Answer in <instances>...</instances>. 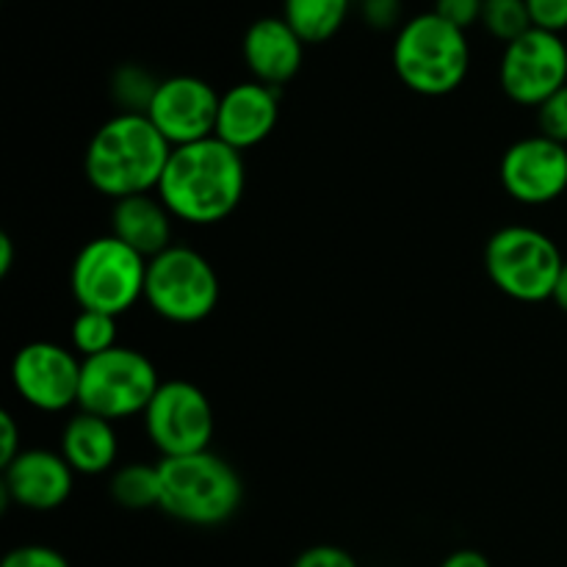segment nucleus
Masks as SVG:
<instances>
[{
    "label": "nucleus",
    "instance_id": "obj_1",
    "mask_svg": "<svg viewBox=\"0 0 567 567\" xmlns=\"http://www.w3.org/2000/svg\"><path fill=\"white\" fill-rule=\"evenodd\" d=\"M244 192H247L244 153L210 136L203 142L172 147L169 164L155 194L175 219L208 227L225 221L241 205Z\"/></svg>",
    "mask_w": 567,
    "mask_h": 567
},
{
    "label": "nucleus",
    "instance_id": "obj_2",
    "mask_svg": "<svg viewBox=\"0 0 567 567\" xmlns=\"http://www.w3.org/2000/svg\"><path fill=\"white\" fill-rule=\"evenodd\" d=\"M172 144L147 114H114L94 131L83 155V172L94 192L125 199L158 192Z\"/></svg>",
    "mask_w": 567,
    "mask_h": 567
},
{
    "label": "nucleus",
    "instance_id": "obj_3",
    "mask_svg": "<svg viewBox=\"0 0 567 567\" xmlns=\"http://www.w3.org/2000/svg\"><path fill=\"white\" fill-rule=\"evenodd\" d=\"M393 70L410 92L424 97L452 94L468 78V37L435 11L410 17L393 42Z\"/></svg>",
    "mask_w": 567,
    "mask_h": 567
},
{
    "label": "nucleus",
    "instance_id": "obj_4",
    "mask_svg": "<svg viewBox=\"0 0 567 567\" xmlns=\"http://www.w3.org/2000/svg\"><path fill=\"white\" fill-rule=\"evenodd\" d=\"M158 474V509L181 524L219 526L230 520L244 502L241 476L210 449L186 457H161Z\"/></svg>",
    "mask_w": 567,
    "mask_h": 567
},
{
    "label": "nucleus",
    "instance_id": "obj_5",
    "mask_svg": "<svg viewBox=\"0 0 567 567\" xmlns=\"http://www.w3.org/2000/svg\"><path fill=\"white\" fill-rule=\"evenodd\" d=\"M144 255L116 236H100L78 249L70 269V288L81 310L122 316L144 299L147 282Z\"/></svg>",
    "mask_w": 567,
    "mask_h": 567
},
{
    "label": "nucleus",
    "instance_id": "obj_6",
    "mask_svg": "<svg viewBox=\"0 0 567 567\" xmlns=\"http://www.w3.org/2000/svg\"><path fill=\"white\" fill-rule=\"evenodd\" d=\"M563 266L565 258L554 238L537 227H502L485 247L487 277L504 297L515 302L551 299Z\"/></svg>",
    "mask_w": 567,
    "mask_h": 567
},
{
    "label": "nucleus",
    "instance_id": "obj_7",
    "mask_svg": "<svg viewBox=\"0 0 567 567\" xmlns=\"http://www.w3.org/2000/svg\"><path fill=\"white\" fill-rule=\"evenodd\" d=\"M219 275L203 252L172 244L150 258L144 302L172 324H199L219 305Z\"/></svg>",
    "mask_w": 567,
    "mask_h": 567
},
{
    "label": "nucleus",
    "instance_id": "obj_8",
    "mask_svg": "<svg viewBox=\"0 0 567 567\" xmlns=\"http://www.w3.org/2000/svg\"><path fill=\"white\" fill-rule=\"evenodd\" d=\"M158 388V369L147 354L114 347L83 360L78 408L100 419L122 421L144 413Z\"/></svg>",
    "mask_w": 567,
    "mask_h": 567
},
{
    "label": "nucleus",
    "instance_id": "obj_9",
    "mask_svg": "<svg viewBox=\"0 0 567 567\" xmlns=\"http://www.w3.org/2000/svg\"><path fill=\"white\" fill-rule=\"evenodd\" d=\"M142 419L144 432L161 457L208 452L214 441V408L203 388L194 382H161Z\"/></svg>",
    "mask_w": 567,
    "mask_h": 567
},
{
    "label": "nucleus",
    "instance_id": "obj_10",
    "mask_svg": "<svg viewBox=\"0 0 567 567\" xmlns=\"http://www.w3.org/2000/svg\"><path fill=\"white\" fill-rule=\"evenodd\" d=\"M498 86L513 103L540 109L551 94L567 86L565 39L543 28H529L524 37L504 44Z\"/></svg>",
    "mask_w": 567,
    "mask_h": 567
},
{
    "label": "nucleus",
    "instance_id": "obj_11",
    "mask_svg": "<svg viewBox=\"0 0 567 567\" xmlns=\"http://www.w3.org/2000/svg\"><path fill=\"white\" fill-rule=\"evenodd\" d=\"M83 360L53 341H31L11 360V385L25 404L42 413H61L78 404Z\"/></svg>",
    "mask_w": 567,
    "mask_h": 567
},
{
    "label": "nucleus",
    "instance_id": "obj_12",
    "mask_svg": "<svg viewBox=\"0 0 567 567\" xmlns=\"http://www.w3.org/2000/svg\"><path fill=\"white\" fill-rule=\"evenodd\" d=\"M221 94L197 75L161 78L147 116L172 147L203 142L216 133Z\"/></svg>",
    "mask_w": 567,
    "mask_h": 567
},
{
    "label": "nucleus",
    "instance_id": "obj_13",
    "mask_svg": "<svg viewBox=\"0 0 567 567\" xmlns=\"http://www.w3.org/2000/svg\"><path fill=\"white\" fill-rule=\"evenodd\" d=\"M504 192L520 205H548L567 192V144L526 136L509 144L498 164Z\"/></svg>",
    "mask_w": 567,
    "mask_h": 567
},
{
    "label": "nucleus",
    "instance_id": "obj_14",
    "mask_svg": "<svg viewBox=\"0 0 567 567\" xmlns=\"http://www.w3.org/2000/svg\"><path fill=\"white\" fill-rule=\"evenodd\" d=\"M75 485V471L61 452L22 449L3 468V498L33 513H50L66 504Z\"/></svg>",
    "mask_w": 567,
    "mask_h": 567
},
{
    "label": "nucleus",
    "instance_id": "obj_15",
    "mask_svg": "<svg viewBox=\"0 0 567 567\" xmlns=\"http://www.w3.org/2000/svg\"><path fill=\"white\" fill-rule=\"evenodd\" d=\"M277 120H280L277 89L258 81H244L221 94L214 136L238 153H247L271 136Z\"/></svg>",
    "mask_w": 567,
    "mask_h": 567
},
{
    "label": "nucleus",
    "instance_id": "obj_16",
    "mask_svg": "<svg viewBox=\"0 0 567 567\" xmlns=\"http://www.w3.org/2000/svg\"><path fill=\"white\" fill-rule=\"evenodd\" d=\"M241 53L244 64L252 72V81L280 89L302 70L305 42L282 14L260 17L244 31Z\"/></svg>",
    "mask_w": 567,
    "mask_h": 567
},
{
    "label": "nucleus",
    "instance_id": "obj_17",
    "mask_svg": "<svg viewBox=\"0 0 567 567\" xmlns=\"http://www.w3.org/2000/svg\"><path fill=\"white\" fill-rule=\"evenodd\" d=\"M172 219L158 194H136L116 199L111 208V236L125 241L144 258H155L172 247Z\"/></svg>",
    "mask_w": 567,
    "mask_h": 567
},
{
    "label": "nucleus",
    "instance_id": "obj_18",
    "mask_svg": "<svg viewBox=\"0 0 567 567\" xmlns=\"http://www.w3.org/2000/svg\"><path fill=\"white\" fill-rule=\"evenodd\" d=\"M59 452L75 474H105V471L114 468L116 454H120V437H116L114 421L81 410V413L66 421L64 432H61Z\"/></svg>",
    "mask_w": 567,
    "mask_h": 567
},
{
    "label": "nucleus",
    "instance_id": "obj_19",
    "mask_svg": "<svg viewBox=\"0 0 567 567\" xmlns=\"http://www.w3.org/2000/svg\"><path fill=\"white\" fill-rule=\"evenodd\" d=\"M352 0H282V17L305 44H321L347 22Z\"/></svg>",
    "mask_w": 567,
    "mask_h": 567
},
{
    "label": "nucleus",
    "instance_id": "obj_20",
    "mask_svg": "<svg viewBox=\"0 0 567 567\" xmlns=\"http://www.w3.org/2000/svg\"><path fill=\"white\" fill-rule=\"evenodd\" d=\"M111 498L125 509L161 507L158 463H131L111 474Z\"/></svg>",
    "mask_w": 567,
    "mask_h": 567
},
{
    "label": "nucleus",
    "instance_id": "obj_21",
    "mask_svg": "<svg viewBox=\"0 0 567 567\" xmlns=\"http://www.w3.org/2000/svg\"><path fill=\"white\" fill-rule=\"evenodd\" d=\"M158 83V78L150 75L144 66L125 64L111 78V97L120 105V114H147Z\"/></svg>",
    "mask_w": 567,
    "mask_h": 567
},
{
    "label": "nucleus",
    "instance_id": "obj_22",
    "mask_svg": "<svg viewBox=\"0 0 567 567\" xmlns=\"http://www.w3.org/2000/svg\"><path fill=\"white\" fill-rule=\"evenodd\" d=\"M70 338L72 349L83 354V360L109 352V349L120 347L116 343V316L100 313V310H78Z\"/></svg>",
    "mask_w": 567,
    "mask_h": 567
},
{
    "label": "nucleus",
    "instance_id": "obj_23",
    "mask_svg": "<svg viewBox=\"0 0 567 567\" xmlns=\"http://www.w3.org/2000/svg\"><path fill=\"white\" fill-rule=\"evenodd\" d=\"M482 25L487 28L491 37H496L498 42L509 44L518 37H524L532 25V14L526 0H485V9H482Z\"/></svg>",
    "mask_w": 567,
    "mask_h": 567
},
{
    "label": "nucleus",
    "instance_id": "obj_24",
    "mask_svg": "<svg viewBox=\"0 0 567 567\" xmlns=\"http://www.w3.org/2000/svg\"><path fill=\"white\" fill-rule=\"evenodd\" d=\"M537 125H540L543 136L567 144V86L559 89L557 94H551L537 109Z\"/></svg>",
    "mask_w": 567,
    "mask_h": 567
},
{
    "label": "nucleus",
    "instance_id": "obj_25",
    "mask_svg": "<svg viewBox=\"0 0 567 567\" xmlns=\"http://www.w3.org/2000/svg\"><path fill=\"white\" fill-rule=\"evenodd\" d=\"M0 567H70L66 557L50 546H17L3 557Z\"/></svg>",
    "mask_w": 567,
    "mask_h": 567
},
{
    "label": "nucleus",
    "instance_id": "obj_26",
    "mask_svg": "<svg viewBox=\"0 0 567 567\" xmlns=\"http://www.w3.org/2000/svg\"><path fill=\"white\" fill-rule=\"evenodd\" d=\"M482 9H485V0H435L432 11L457 25L460 31H468L471 25L482 22Z\"/></svg>",
    "mask_w": 567,
    "mask_h": 567
},
{
    "label": "nucleus",
    "instance_id": "obj_27",
    "mask_svg": "<svg viewBox=\"0 0 567 567\" xmlns=\"http://www.w3.org/2000/svg\"><path fill=\"white\" fill-rule=\"evenodd\" d=\"M532 14V25L543 31H567V0H526Z\"/></svg>",
    "mask_w": 567,
    "mask_h": 567
},
{
    "label": "nucleus",
    "instance_id": "obj_28",
    "mask_svg": "<svg viewBox=\"0 0 567 567\" xmlns=\"http://www.w3.org/2000/svg\"><path fill=\"white\" fill-rule=\"evenodd\" d=\"M293 567H358L352 554L338 546H313L297 557Z\"/></svg>",
    "mask_w": 567,
    "mask_h": 567
},
{
    "label": "nucleus",
    "instance_id": "obj_29",
    "mask_svg": "<svg viewBox=\"0 0 567 567\" xmlns=\"http://www.w3.org/2000/svg\"><path fill=\"white\" fill-rule=\"evenodd\" d=\"M360 11H363V20L369 22L371 28L388 31V28L396 25L399 17H402V0H363Z\"/></svg>",
    "mask_w": 567,
    "mask_h": 567
},
{
    "label": "nucleus",
    "instance_id": "obj_30",
    "mask_svg": "<svg viewBox=\"0 0 567 567\" xmlns=\"http://www.w3.org/2000/svg\"><path fill=\"white\" fill-rule=\"evenodd\" d=\"M20 430L11 413H0V465H9L20 454Z\"/></svg>",
    "mask_w": 567,
    "mask_h": 567
},
{
    "label": "nucleus",
    "instance_id": "obj_31",
    "mask_svg": "<svg viewBox=\"0 0 567 567\" xmlns=\"http://www.w3.org/2000/svg\"><path fill=\"white\" fill-rule=\"evenodd\" d=\"M441 567H493V565L482 551H474V548H460V551L449 554V557L441 563Z\"/></svg>",
    "mask_w": 567,
    "mask_h": 567
},
{
    "label": "nucleus",
    "instance_id": "obj_32",
    "mask_svg": "<svg viewBox=\"0 0 567 567\" xmlns=\"http://www.w3.org/2000/svg\"><path fill=\"white\" fill-rule=\"evenodd\" d=\"M11 266H14V241L9 233L0 236V277H9Z\"/></svg>",
    "mask_w": 567,
    "mask_h": 567
},
{
    "label": "nucleus",
    "instance_id": "obj_33",
    "mask_svg": "<svg viewBox=\"0 0 567 567\" xmlns=\"http://www.w3.org/2000/svg\"><path fill=\"white\" fill-rule=\"evenodd\" d=\"M551 299H554V305L563 310V313H567V260H565L563 271H559V280H557V286H554Z\"/></svg>",
    "mask_w": 567,
    "mask_h": 567
}]
</instances>
